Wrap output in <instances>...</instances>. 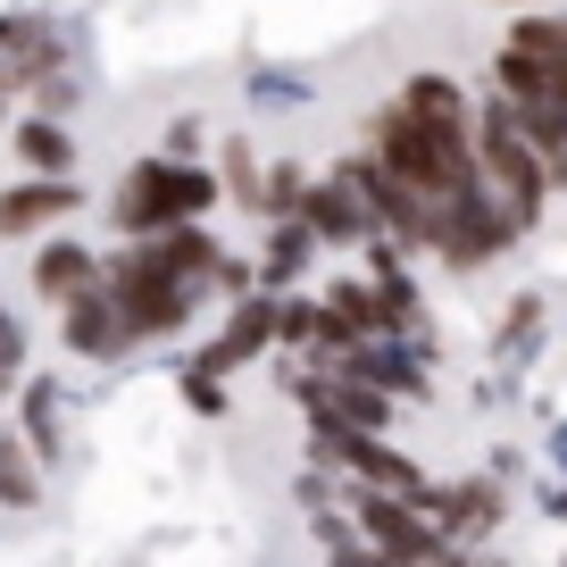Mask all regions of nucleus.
Here are the masks:
<instances>
[{
  "instance_id": "4468645a",
  "label": "nucleus",
  "mask_w": 567,
  "mask_h": 567,
  "mask_svg": "<svg viewBox=\"0 0 567 567\" xmlns=\"http://www.w3.org/2000/svg\"><path fill=\"white\" fill-rule=\"evenodd\" d=\"M259 151H250V142L243 134H226V142H217V193H226L234 200V209H250V217H259Z\"/></svg>"
},
{
  "instance_id": "4be33fe9",
  "label": "nucleus",
  "mask_w": 567,
  "mask_h": 567,
  "mask_svg": "<svg viewBox=\"0 0 567 567\" xmlns=\"http://www.w3.org/2000/svg\"><path fill=\"white\" fill-rule=\"evenodd\" d=\"M334 567H342V559H334Z\"/></svg>"
},
{
  "instance_id": "f03ea898",
  "label": "nucleus",
  "mask_w": 567,
  "mask_h": 567,
  "mask_svg": "<svg viewBox=\"0 0 567 567\" xmlns=\"http://www.w3.org/2000/svg\"><path fill=\"white\" fill-rule=\"evenodd\" d=\"M217 200L226 193H217L209 159H167V151H151V159H134L109 184V234L142 243V234H167V226H209Z\"/></svg>"
},
{
  "instance_id": "dca6fc26",
  "label": "nucleus",
  "mask_w": 567,
  "mask_h": 567,
  "mask_svg": "<svg viewBox=\"0 0 567 567\" xmlns=\"http://www.w3.org/2000/svg\"><path fill=\"white\" fill-rule=\"evenodd\" d=\"M84 92H92L84 59H59L51 75H34V92H25V101H34L42 117H75V109H84Z\"/></svg>"
},
{
  "instance_id": "423d86ee",
  "label": "nucleus",
  "mask_w": 567,
  "mask_h": 567,
  "mask_svg": "<svg viewBox=\"0 0 567 567\" xmlns=\"http://www.w3.org/2000/svg\"><path fill=\"white\" fill-rule=\"evenodd\" d=\"M59 342H68L84 368H117V359L142 351L134 318L117 309V292H109V284H92V292H75V301L59 309Z\"/></svg>"
},
{
  "instance_id": "9d476101",
  "label": "nucleus",
  "mask_w": 567,
  "mask_h": 567,
  "mask_svg": "<svg viewBox=\"0 0 567 567\" xmlns=\"http://www.w3.org/2000/svg\"><path fill=\"white\" fill-rule=\"evenodd\" d=\"M309 267H318V234H309L301 217H267V243L250 250L259 292H292V284H309Z\"/></svg>"
},
{
  "instance_id": "7ed1b4c3",
  "label": "nucleus",
  "mask_w": 567,
  "mask_h": 567,
  "mask_svg": "<svg viewBox=\"0 0 567 567\" xmlns=\"http://www.w3.org/2000/svg\"><path fill=\"white\" fill-rule=\"evenodd\" d=\"M467 134H476V176L493 184V200L517 217V234H534V226H543V209H550V176H543V151L517 134L509 101H501V92H493V101H476Z\"/></svg>"
},
{
  "instance_id": "2eb2a0df",
  "label": "nucleus",
  "mask_w": 567,
  "mask_h": 567,
  "mask_svg": "<svg viewBox=\"0 0 567 567\" xmlns=\"http://www.w3.org/2000/svg\"><path fill=\"white\" fill-rule=\"evenodd\" d=\"M42 476H34V443L25 434H0V509H34Z\"/></svg>"
},
{
  "instance_id": "0eeeda50",
  "label": "nucleus",
  "mask_w": 567,
  "mask_h": 567,
  "mask_svg": "<svg viewBox=\"0 0 567 567\" xmlns=\"http://www.w3.org/2000/svg\"><path fill=\"white\" fill-rule=\"evenodd\" d=\"M359 534H368V550H392V559L409 567H434L443 559V534H434V517L417 509V493H368L359 484Z\"/></svg>"
},
{
  "instance_id": "6e6552de",
  "label": "nucleus",
  "mask_w": 567,
  "mask_h": 567,
  "mask_svg": "<svg viewBox=\"0 0 567 567\" xmlns=\"http://www.w3.org/2000/svg\"><path fill=\"white\" fill-rule=\"evenodd\" d=\"M301 226L318 234V250H359L375 234V217H368V200H359V184L342 167H318L309 193H301Z\"/></svg>"
},
{
  "instance_id": "f8f14e48",
  "label": "nucleus",
  "mask_w": 567,
  "mask_h": 567,
  "mask_svg": "<svg viewBox=\"0 0 567 567\" xmlns=\"http://www.w3.org/2000/svg\"><path fill=\"white\" fill-rule=\"evenodd\" d=\"M392 101H409L417 117H434V125H467V117H476V101L460 92V75H434V68H417Z\"/></svg>"
},
{
  "instance_id": "412c9836",
  "label": "nucleus",
  "mask_w": 567,
  "mask_h": 567,
  "mask_svg": "<svg viewBox=\"0 0 567 567\" xmlns=\"http://www.w3.org/2000/svg\"><path fill=\"white\" fill-rule=\"evenodd\" d=\"M509 9H543V0H509Z\"/></svg>"
},
{
  "instance_id": "a211bd4d",
  "label": "nucleus",
  "mask_w": 567,
  "mask_h": 567,
  "mask_svg": "<svg viewBox=\"0 0 567 567\" xmlns=\"http://www.w3.org/2000/svg\"><path fill=\"white\" fill-rule=\"evenodd\" d=\"M176 392L200 409V417H226V384H217V368H200V359H184V368H176Z\"/></svg>"
},
{
  "instance_id": "6ab92c4d",
  "label": "nucleus",
  "mask_w": 567,
  "mask_h": 567,
  "mask_svg": "<svg viewBox=\"0 0 567 567\" xmlns=\"http://www.w3.org/2000/svg\"><path fill=\"white\" fill-rule=\"evenodd\" d=\"M25 384V326L0 309V392H18Z\"/></svg>"
},
{
  "instance_id": "1a4fd4ad",
  "label": "nucleus",
  "mask_w": 567,
  "mask_h": 567,
  "mask_svg": "<svg viewBox=\"0 0 567 567\" xmlns=\"http://www.w3.org/2000/svg\"><path fill=\"white\" fill-rule=\"evenodd\" d=\"M92 284H101V250H92V243H75L68 226H59V234H42V243H34V267H25V292H34L42 309H68L75 292H92Z\"/></svg>"
},
{
  "instance_id": "f3484780",
  "label": "nucleus",
  "mask_w": 567,
  "mask_h": 567,
  "mask_svg": "<svg viewBox=\"0 0 567 567\" xmlns=\"http://www.w3.org/2000/svg\"><path fill=\"white\" fill-rule=\"evenodd\" d=\"M301 193H309L301 159H267L259 167V217H301Z\"/></svg>"
},
{
  "instance_id": "20e7f679",
  "label": "nucleus",
  "mask_w": 567,
  "mask_h": 567,
  "mask_svg": "<svg viewBox=\"0 0 567 567\" xmlns=\"http://www.w3.org/2000/svg\"><path fill=\"white\" fill-rule=\"evenodd\" d=\"M425 250L451 267V276H484L493 259H509L517 250V217L493 200V184H460V193L434 200V234H425Z\"/></svg>"
},
{
  "instance_id": "ddd939ff",
  "label": "nucleus",
  "mask_w": 567,
  "mask_h": 567,
  "mask_svg": "<svg viewBox=\"0 0 567 567\" xmlns=\"http://www.w3.org/2000/svg\"><path fill=\"white\" fill-rule=\"evenodd\" d=\"M18 401H25V443H34V460H42V451H59V425H68L59 375H25V384H18Z\"/></svg>"
},
{
  "instance_id": "39448f33",
  "label": "nucleus",
  "mask_w": 567,
  "mask_h": 567,
  "mask_svg": "<svg viewBox=\"0 0 567 567\" xmlns=\"http://www.w3.org/2000/svg\"><path fill=\"white\" fill-rule=\"evenodd\" d=\"M92 209V193L75 176H9L0 184V243H42V234L75 226Z\"/></svg>"
},
{
  "instance_id": "f257e3e1",
  "label": "nucleus",
  "mask_w": 567,
  "mask_h": 567,
  "mask_svg": "<svg viewBox=\"0 0 567 567\" xmlns=\"http://www.w3.org/2000/svg\"><path fill=\"white\" fill-rule=\"evenodd\" d=\"M375 167H392L401 184H417L425 200H443V193H460V184H476V134L467 125H434V117H417L409 101H384V109H368V142H359Z\"/></svg>"
},
{
  "instance_id": "9b49d317",
  "label": "nucleus",
  "mask_w": 567,
  "mask_h": 567,
  "mask_svg": "<svg viewBox=\"0 0 567 567\" xmlns=\"http://www.w3.org/2000/svg\"><path fill=\"white\" fill-rule=\"evenodd\" d=\"M9 151H18V167L25 176H75V125L68 117H42V109H25L18 125H9Z\"/></svg>"
},
{
  "instance_id": "aec40b11",
  "label": "nucleus",
  "mask_w": 567,
  "mask_h": 567,
  "mask_svg": "<svg viewBox=\"0 0 567 567\" xmlns=\"http://www.w3.org/2000/svg\"><path fill=\"white\" fill-rule=\"evenodd\" d=\"M159 151H167V159H209V125H200V117H167Z\"/></svg>"
}]
</instances>
